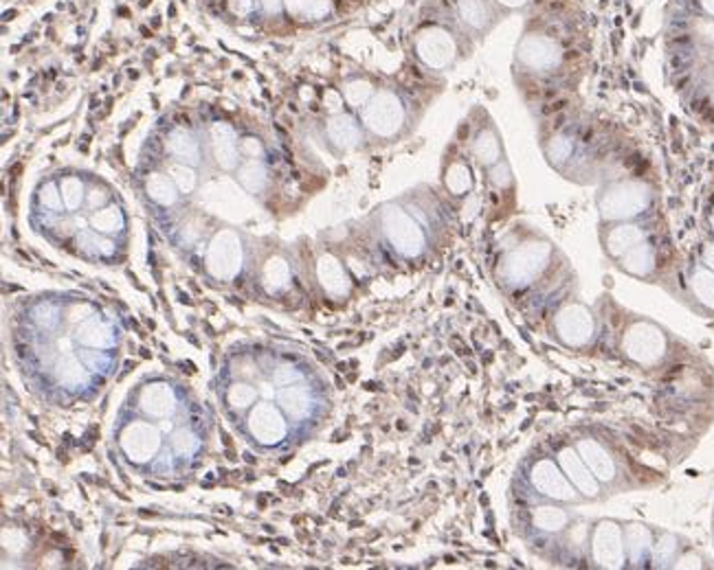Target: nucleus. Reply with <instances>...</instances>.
Here are the masks:
<instances>
[{"label":"nucleus","instance_id":"obj_3","mask_svg":"<svg viewBox=\"0 0 714 570\" xmlns=\"http://www.w3.org/2000/svg\"><path fill=\"white\" fill-rule=\"evenodd\" d=\"M563 252L541 231H532L501 259V278L517 293L544 288L561 272Z\"/></svg>","mask_w":714,"mask_h":570},{"label":"nucleus","instance_id":"obj_8","mask_svg":"<svg viewBox=\"0 0 714 570\" xmlns=\"http://www.w3.org/2000/svg\"><path fill=\"white\" fill-rule=\"evenodd\" d=\"M525 483L530 485L532 494L539 501L559 503V505H568V507L587 505L585 498L574 490V485L563 474V469L552 452L544 450L539 456H534L527 463Z\"/></svg>","mask_w":714,"mask_h":570},{"label":"nucleus","instance_id":"obj_17","mask_svg":"<svg viewBox=\"0 0 714 570\" xmlns=\"http://www.w3.org/2000/svg\"><path fill=\"white\" fill-rule=\"evenodd\" d=\"M624 548H627V568H651L655 527L640 520H622Z\"/></svg>","mask_w":714,"mask_h":570},{"label":"nucleus","instance_id":"obj_21","mask_svg":"<svg viewBox=\"0 0 714 570\" xmlns=\"http://www.w3.org/2000/svg\"><path fill=\"white\" fill-rule=\"evenodd\" d=\"M444 184L454 196H467L473 186V176L471 169L464 163H454L444 173Z\"/></svg>","mask_w":714,"mask_h":570},{"label":"nucleus","instance_id":"obj_26","mask_svg":"<svg viewBox=\"0 0 714 570\" xmlns=\"http://www.w3.org/2000/svg\"><path fill=\"white\" fill-rule=\"evenodd\" d=\"M697 259L710 268L714 272V237H705L701 244H699V252H697Z\"/></svg>","mask_w":714,"mask_h":570},{"label":"nucleus","instance_id":"obj_27","mask_svg":"<svg viewBox=\"0 0 714 570\" xmlns=\"http://www.w3.org/2000/svg\"><path fill=\"white\" fill-rule=\"evenodd\" d=\"M493 3L506 12H521L532 3V0H493Z\"/></svg>","mask_w":714,"mask_h":570},{"label":"nucleus","instance_id":"obj_6","mask_svg":"<svg viewBox=\"0 0 714 570\" xmlns=\"http://www.w3.org/2000/svg\"><path fill=\"white\" fill-rule=\"evenodd\" d=\"M660 288L697 319L714 321V272L699 259L671 268Z\"/></svg>","mask_w":714,"mask_h":570},{"label":"nucleus","instance_id":"obj_18","mask_svg":"<svg viewBox=\"0 0 714 570\" xmlns=\"http://www.w3.org/2000/svg\"><path fill=\"white\" fill-rule=\"evenodd\" d=\"M690 542L668 529L655 527V542H653V555H651V568H673L677 557L684 553V548Z\"/></svg>","mask_w":714,"mask_h":570},{"label":"nucleus","instance_id":"obj_30","mask_svg":"<svg viewBox=\"0 0 714 570\" xmlns=\"http://www.w3.org/2000/svg\"><path fill=\"white\" fill-rule=\"evenodd\" d=\"M705 92H707V100L714 104V66L705 75Z\"/></svg>","mask_w":714,"mask_h":570},{"label":"nucleus","instance_id":"obj_25","mask_svg":"<svg viewBox=\"0 0 714 570\" xmlns=\"http://www.w3.org/2000/svg\"><path fill=\"white\" fill-rule=\"evenodd\" d=\"M710 563H707V557L701 553V550H697L692 544H688L686 548H684V553L677 557V561H675V570H681V568H707Z\"/></svg>","mask_w":714,"mask_h":570},{"label":"nucleus","instance_id":"obj_29","mask_svg":"<svg viewBox=\"0 0 714 570\" xmlns=\"http://www.w3.org/2000/svg\"><path fill=\"white\" fill-rule=\"evenodd\" d=\"M703 224H705V233H707L710 237H714V203L707 205V209H705V213H703Z\"/></svg>","mask_w":714,"mask_h":570},{"label":"nucleus","instance_id":"obj_20","mask_svg":"<svg viewBox=\"0 0 714 570\" xmlns=\"http://www.w3.org/2000/svg\"><path fill=\"white\" fill-rule=\"evenodd\" d=\"M473 156L482 167H490L506 158V150L499 132L493 126H486L473 141Z\"/></svg>","mask_w":714,"mask_h":570},{"label":"nucleus","instance_id":"obj_31","mask_svg":"<svg viewBox=\"0 0 714 570\" xmlns=\"http://www.w3.org/2000/svg\"><path fill=\"white\" fill-rule=\"evenodd\" d=\"M262 3H264V8H266V10H269L271 14L280 10V0H262Z\"/></svg>","mask_w":714,"mask_h":570},{"label":"nucleus","instance_id":"obj_9","mask_svg":"<svg viewBox=\"0 0 714 570\" xmlns=\"http://www.w3.org/2000/svg\"><path fill=\"white\" fill-rule=\"evenodd\" d=\"M587 561L600 570L627 568V548H624V529L617 518H596L589 522L587 533Z\"/></svg>","mask_w":714,"mask_h":570},{"label":"nucleus","instance_id":"obj_2","mask_svg":"<svg viewBox=\"0 0 714 570\" xmlns=\"http://www.w3.org/2000/svg\"><path fill=\"white\" fill-rule=\"evenodd\" d=\"M572 441L594 471L607 498L651 485L647 481V469L634 458L627 445L615 439L607 428L581 426L576 428Z\"/></svg>","mask_w":714,"mask_h":570},{"label":"nucleus","instance_id":"obj_7","mask_svg":"<svg viewBox=\"0 0 714 570\" xmlns=\"http://www.w3.org/2000/svg\"><path fill=\"white\" fill-rule=\"evenodd\" d=\"M548 338L570 351L589 349L600 334V316L585 301L572 297L563 301L546 325Z\"/></svg>","mask_w":714,"mask_h":570},{"label":"nucleus","instance_id":"obj_22","mask_svg":"<svg viewBox=\"0 0 714 570\" xmlns=\"http://www.w3.org/2000/svg\"><path fill=\"white\" fill-rule=\"evenodd\" d=\"M328 134L341 147H352L359 141V128L349 117H334L328 126Z\"/></svg>","mask_w":714,"mask_h":570},{"label":"nucleus","instance_id":"obj_5","mask_svg":"<svg viewBox=\"0 0 714 570\" xmlns=\"http://www.w3.org/2000/svg\"><path fill=\"white\" fill-rule=\"evenodd\" d=\"M517 68L530 77L554 79L568 64V47L561 38V29L539 21L537 27L523 31L514 49Z\"/></svg>","mask_w":714,"mask_h":570},{"label":"nucleus","instance_id":"obj_11","mask_svg":"<svg viewBox=\"0 0 714 570\" xmlns=\"http://www.w3.org/2000/svg\"><path fill=\"white\" fill-rule=\"evenodd\" d=\"M552 454L559 461V465H561L565 477L570 479V483L574 485V490L585 498L587 505L604 503L607 501L604 490L600 488L598 479L594 477V471L589 469V465L585 463V458L581 456V452L576 450V445H574L572 439L557 441Z\"/></svg>","mask_w":714,"mask_h":570},{"label":"nucleus","instance_id":"obj_15","mask_svg":"<svg viewBox=\"0 0 714 570\" xmlns=\"http://www.w3.org/2000/svg\"><path fill=\"white\" fill-rule=\"evenodd\" d=\"M530 529L541 537H565L572 524L581 518L574 507L539 501L537 505H530L525 509Z\"/></svg>","mask_w":714,"mask_h":570},{"label":"nucleus","instance_id":"obj_12","mask_svg":"<svg viewBox=\"0 0 714 570\" xmlns=\"http://www.w3.org/2000/svg\"><path fill=\"white\" fill-rule=\"evenodd\" d=\"M598 244L602 257L613 263L622 255H627L634 246L645 242L655 233L649 220H632V222H598Z\"/></svg>","mask_w":714,"mask_h":570},{"label":"nucleus","instance_id":"obj_13","mask_svg":"<svg viewBox=\"0 0 714 570\" xmlns=\"http://www.w3.org/2000/svg\"><path fill=\"white\" fill-rule=\"evenodd\" d=\"M407 119L403 100L394 90H381L364 108V126L381 139L396 137Z\"/></svg>","mask_w":714,"mask_h":570},{"label":"nucleus","instance_id":"obj_4","mask_svg":"<svg viewBox=\"0 0 714 570\" xmlns=\"http://www.w3.org/2000/svg\"><path fill=\"white\" fill-rule=\"evenodd\" d=\"M658 189L647 178H615L602 182L594 194L598 222L649 220L658 205Z\"/></svg>","mask_w":714,"mask_h":570},{"label":"nucleus","instance_id":"obj_14","mask_svg":"<svg viewBox=\"0 0 714 570\" xmlns=\"http://www.w3.org/2000/svg\"><path fill=\"white\" fill-rule=\"evenodd\" d=\"M381 224L385 231L387 242L405 257H416L420 255L422 246H424V233L420 229V224L405 211L398 207H385L383 216H381Z\"/></svg>","mask_w":714,"mask_h":570},{"label":"nucleus","instance_id":"obj_32","mask_svg":"<svg viewBox=\"0 0 714 570\" xmlns=\"http://www.w3.org/2000/svg\"><path fill=\"white\" fill-rule=\"evenodd\" d=\"M710 203H714V184H712V194H710Z\"/></svg>","mask_w":714,"mask_h":570},{"label":"nucleus","instance_id":"obj_16","mask_svg":"<svg viewBox=\"0 0 714 570\" xmlns=\"http://www.w3.org/2000/svg\"><path fill=\"white\" fill-rule=\"evenodd\" d=\"M416 55L429 68H446L458 57V42L451 31L442 27H429L416 40Z\"/></svg>","mask_w":714,"mask_h":570},{"label":"nucleus","instance_id":"obj_10","mask_svg":"<svg viewBox=\"0 0 714 570\" xmlns=\"http://www.w3.org/2000/svg\"><path fill=\"white\" fill-rule=\"evenodd\" d=\"M611 265L624 276H632L640 283H651V285H660L671 270L664 265L662 246H660L655 233L651 237H647L645 242H640L638 246H634L627 255H622Z\"/></svg>","mask_w":714,"mask_h":570},{"label":"nucleus","instance_id":"obj_28","mask_svg":"<svg viewBox=\"0 0 714 570\" xmlns=\"http://www.w3.org/2000/svg\"><path fill=\"white\" fill-rule=\"evenodd\" d=\"M694 8L699 14L714 21V0H694Z\"/></svg>","mask_w":714,"mask_h":570},{"label":"nucleus","instance_id":"obj_24","mask_svg":"<svg viewBox=\"0 0 714 570\" xmlns=\"http://www.w3.org/2000/svg\"><path fill=\"white\" fill-rule=\"evenodd\" d=\"M286 8L291 14L323 18L330 12V0H286Z\"/></svg>","mask_w":714,"mask_h":570},{"label":"nucleus","instance_id":"obj_23","mask_svg":"<svg viewBox=\"0 0 714 570\" xmlns=\"http://www.w3.org/2000/svg\"><path fill=\"white\" fill-rule=\"evenodd\" d=\"M343 92H345V100L354 108H366V104L374 98V88L370 86V81H364V79L349 81Z\"/></svg>","mask_w":714,"mask_h":570},{"label":"nucleus","instance_id":"obj_19","mask_svg":"<svg viewBox=\"0 0 714 570\" xmlns=\"http://www.w3.org/2000/svg\"><path fill=\"white\" fill-rule=\"evenodd\" d=\"M458 14L462 23L475 31H488L497 23L495 10L488 0H458Z\"/></svg>","mask_w":714,"mask_h":570},{"label":"nucleus","instance_id":"obj_1","mask_svg":"<svg viewBox=\"0 0 714 570\" xmlns=\"http://www.w3.org/2000/svg\"><path fill=\"white\" fill-rule=\"evenodd\" d=\"M607 306L613 314L607 316L611 321L613 349L624 364L642 373H655L675 362L679 340L666 325L647 314L622 308L615 301Z\"/></svg>","mask_w":714,"mask_h":570}]
</instances>
